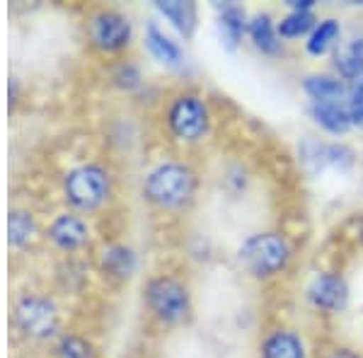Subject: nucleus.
<instances>
[{"label":"nucleus","mask_w":363,"mask_h":358,"mask_svg":"<svg viewBox=\"0 0 363 358\" xmlns=\"http://www.w3.org/2000/svg\"><path fill=\"white\" fill-rule=\"evenodd\" d=\"M196 194V174L184 162L165 160L155 165L143 179V196L160 211H179L189 206Z\"/></svg>","instance_id":"nucleus-1"},{"label":"nucleus","mask_w":363,"mask_h":358,"mask_svg":"<svg viewBox=\"0 0 363 358\" xmlns=\"http://www.w3.org/2000/svg\"><path fill=\"white\" fill-rule=\"evenodd\" d=\"M13 327L29 342H56L61 337V313L49 296L39 291H25L13 301L10 313Z\"/></svg>","instance_id":"nucleus-2"},{"label":"nucleus","mask_w":363,"mask_h":358,"mask_svg":"<svg viewBox=\"0 0 363 358\" xmlns=\"http://www.w3.org/2000/svg\"><path fill=\"white\" fill-rule=\"evenodd\" d=\"M61 189L73 213H92L112 196V174L99 162H83L63 174Z\"/></svg>","instance_id":"nucleus-3"},{"label":"nucleus","mask_w":363,"mask_h":358,"mask_svg":"<svg viewBox=\"0 0 363 358\" xmlns=\"http://www.w3.org/2000/svg\"><path fill=\"white\" fill-rule=\"evenodd\" d=\"M242 269L255 279H272L284 272L291 262V247L284 235L257 233L250 235L238 252Z\"/></svg>","instance_id":"nucleus-4"},{"label":"nucleus","mask_w":363,"mask_h":358,"mask_svg":"<svg viewBox=\"0 0 363 358\" xmlns=\"http://www.w3.org/2000/svg\"><path fill=\"white\" fill-rule=\"evenodd\" d=\"M145 305H148L150 315L155 317L160 325L174 327L189 317L191 313V296L189 289L174 276H153L145 284Z\"/></svg>","instance_id":"nucleus-5"},{"label":"nucleus","mask_w":363,"mask_h":358,"mask_svg":"<svg viewBox=\"0 0 363 358\" xmlns=\"http://www.w3.org/2000/svg\"><path fill=\"white\" fill-rule=\"evenodd\" d=\"M165 126L172 138L182 143H196L208 131V107L201 97L182 92L172 97L165 109Z\"/></svg>","instance_id":"nucleus-6"},{"label":"nucleus","mask_w":363,"mask_h":358,"mask_svg":"<svg viewBox=\"0 0 363 358\" xmlns=\"http://www.w3.org/2000/svg\"><path fill=\"white\" fill-rule=\"evenodd\" d=\"M87 39L102 54H121L133 42V25L119 10L102 8L87 20Z\"/></svg>","instance_id":"nucleus-7"},{"label":"nucleus","mask_w":363,"mask_h":358,"mask_svg":"<svg viewBox=\"0 0 363 358\" xmlns=\"http://www.w3.org/2000/svg\"><path fill=\"white\" fill-rule=\"evenodd\" d=\"M44 240L63 254H75L90 242V225L80 213L66 211L49 220V225L44 228Z\"/></svg>","instance_id":"nucleus-8"},{"label":"nucleus","mask_w":363,"mask_h":358,"mask_svg":"<svg viewBox=\"0 0 363 358\" xmlns=\"http://www.w3.org/2000/svg\"><path fill=\"white\" fill-rule=\"evenodd\" d=\"M308 298L315 308L327 310V313H337V310H342L349 301L347 281L339 274H330V272L315 276V281L308 289Z\"/></svg>","instance_id":"nucleus-9"},{"label":"nucleus","mask_w":363,"mask_h":358,"mask_svg":"<svg viewBox=\"0 0 363 358\" xmlns=\"http://www.w3.org/2000/svg\"><path fill=\"white\" fill-rule=\"evenodd\" d=\"M39 235V223L32 211L13 206L8 213V245L13 250H25Z\"/></svg>","instance_id":"nucleus-10"},{"label":"nucleus","mask_w":363,"mask_h":358,"mask_svg":"<svg viewBox=\"0 0 363 358\" xmlns=\"http://www.w3.org/2000/svg\"><path fill=\"white\" fill-rule=\"evenodd\" d=\"M145 49H148V54L153 56L157 63H162V66L177 68L182 63L179 44L172 42L155 22H150V25L145 27Z\"/></svg>","instance_id":"nucleus-11"},{"label":"nucleus","mask_w":363,"mask_h":358,"mask_svg":"<svg viewBox=\"0 0 363 358\" xmlns=\"http://www.w3.org/2000/svg\"><path fill=\"white\" fill-rule=\"evenodd\" d=\"M155 10L160 13L165 20H169V25L177 29L184 37H191L196 29V5L186 3V0H157Z\"/></svg>","instance_id":"nucleus-12"},{"label":"nucleus","mask_w":363,"mask_h":358,"mask_svg":"<svg viewBox=\"0 0 363 358\" xmlns=\"http://www.w3.org/2000/svg\"><path fill=\"white\" fill-rule=\"evenodd\" d=\"M313 119L327 133H347L351 126V114L347 102H313Z\"/></svg>","instance_id":"nucleus-13"},{"label":"nucleus","mask_w":363,"mask_h":358,"mask_svg":"<svg viewBox=\"0 0 363 358\" xmlns=\"http://www.w3.org/2000/svg\"><path fill=\"white\" fill-rule=\"evenodd\" d=\"M262 358H306V346L296 332L277 330L262 344Z\"/></svg>","instance_id":"nucleus-14"},{"label":"nucleus","mask_w":363,"mask_h":358,"mask_svg":"<svg viewBox=\"0 0 363 358\" xmlns=\"http://www.w3.org/2000/svg\"><path fill=\"white\" fill-rule=\"evenodd\" d=\"M306 92L313 97V102H347L349 85L335 75H308Z\"/></svg>","instance_id":"nucleus-15"},{"label":"nucleus","mask_w":363,"mask_h":358,"mask_svg":"<svg viewBox=\"0 0 363 358\" xmlns=\"http://www.w3.org/2000/svg\"><path fill=\"white\" fill-rule=\"evenodd\" d=\"M337 70L347 85L363 78V39H354L337 51Z\"/></svg>","instance_id":"nucleus-16"},{"label":"nucleus","mask_w":363,"mask_h":358,"mask_svg":"<svg viewBox=\"0 0 363 358\" xmlns=\"http://www.w3.org/2000/svg\"><path fill=\"white\" fill-rule=\"evenodd\" d=\"M247 29H250L252 42H255V46L262 51V54L274 56V54H279V51H281V42H279L281 37H279L277 27H274V22H272V15H267V13L255 15L250 20Z\"/></svg>","instance_id":"nucleus-17"},{"label":"nucleus","mask_w":363,"mask_h":358,"mask_svg":"<svg viewBox=\"0 0 363 358\" xmlns=\"http://www.w3.org/2000/svg\"><path fill=\"white\" fill-rule=\"evenodd\" d=\"M102 269L114 279H128L136 272V254L126 245H112L102 252Z\"/></svg>","instance_id":"nucleus-18"},{"label":"nucleus","mask_w":363,"mask_h":358,"mask_svg":"<svg viewBox=\"0 0 363 358\" xmlns=\"http://www.w3.org/2000/svg\"><path fill=\"white\" fill-rule=\"evenodd\" d=\"M220 34H223L225 44L230 46V49H235L238 42L242 39L245 29L250 27L247 22V15H245V10L240 8V5H225L223 13H220Z\"/></svg>","instance_id":"nucleus-19"},{"label":"nucleus","mask_w":363,"mask_h":358,"mask_svg":"<svg viewBox=\"0 0 363 358\" xmlns=\"http://www.w3.org/2000/svg\"><path fill=\"white\" fill-rule=\"evenodd\" d=\"M54 358H97L90 339L73 332H63L54 342Z\"/></svg>","instance_id":"nucleus-20"},{"label":"nucleus","mask_w":363,"mask_h":358,"mask_svg":"<svg viewBox=\"0 0 363 358\" xmlns=\"http://www.w3.org/2000/svg\"><path fill=\"white\" fill-rule=\"evenodd\" d=\"M339 22L337 20H322L318 22V27L310 32V37H308V42H306V49H308V54H313V56H325L327 51L335 46V42L339 39Z\"/></svg>","instance_id":"nucleus-21"},{"label":"nucleus","mask_w":363,"mask_h":358,"mask_svg":"<svg viewBox=\"0 0 363 358\" xmlns=\"http://www.w3.org/2000/svg\"><path fill=\"white\" fill-rule=\"evenodd\" d=\"M315 27H318V20H315L313 13H298V10H294V13H289L279 22L277 32L284 39H298L303 34H310Z\"/></svg>","instance_id":"nucleus-22"},{"label":"nucleus","mask_w":363,"mask_h":358,"mask_svg":"<svg viewBox=\"0 0 363 358\" xmlns=\"http://www.w3.org/2000/svg\"><path fill=\"white\" fill-rule=\"evenodd\" d=\"M116 80H119L124 87H133V85H138V70L133 68V66H124L121 63V68H119V73H116Z\"/></svg>","instance_id":"nucleus-23"},{"label":"nucleus","mask_w":363,"mask_h":358,"mask_svg":"<svg viewBox=\"0 0 363 358\" xmlns=\"http://www.w3.org/2000/svg\"><path fill=\"white\" fill-rule=\"evenodd\" d=\"M347 104H349L351 124L363 128V99H354V102H347Z\"/></svg>","instance_id":"nucleus-24"},{"label":"nucleus","mask_w":363,"mask_h":358,"mask_svg":"<svg viewBox=\"0 0 363 358\" xmlns=\"http://www.w3.org/2000/svg\"><path fill=\"white\" fill-rule=\"evenodd\" d=\"M8 97H10V111L15 109V104L20 102V83H17V78H10V83H8Z\"/></svg>","instance_id":"nucleus-25"},{"label":"nucleus","mask_w":363,"mask_h":358,"mask_svg":"<svg viewBox=\"0 0 363 358\" xmlns=\"http://www.w3.org/2000/svg\"><path fill=\"white\" fill-rule=\"evenodd\" d=\"M330 358H359V356H356L354 351H349V349H337Z\"/></svg>","instance_id":"nucleus-26"}]
</instances>
